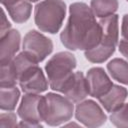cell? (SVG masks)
I'll return each instance as SVG.
<instances>
[{"mask_svg":"<svg viewBox=\"0 0 128 128\" xmlns=\"http://www.w3.org/2000/svg\"><path fill=\"white\" fill-rule=\"evenodd\" d=\"M107 70L114 80L128 85V61L122 58H114L108 62Z\"/></svg>","mask_w":128,"mask_h":128,"instance_id":"cell-16","label":"cell"},{"mask_svg":"<svg viewBox=\"0 0 128 128\" xmlns=\"http://www.w3.org/2000/svg\"><path fill=\"white\" fill-rule=\"evenodd\" d=\"M110 122L118 128H128V102L111 112Z\"/></svg>","mask_w":128,"mask_h":128,"instance_id":"cell-19","label":"cell"},{"mask_svg":"<svg viewBox=\"0 0 128 128\" xmlns=\"http://www.w3.org/2000/svg\"><path fill=\"white\" fill-rule=\"evenodd\" d=\"M75 118L81 124L90 128L100 127L107 120V116L100 105L91 99L83 100L77 104Z\"/></svg>","mask_w":128,"mask_h":128,"instance_id":"cell-7","label":"cell"},{"mask_svg":"<svg viewBox=\"0 0 128 128\" xmlns=\"http://www.w3.org/2000/svg\"><path fill=\"white\" fill-rule=\"evenodd\" d=\"M126 1H127V2H128V0H126Z\"/></svg>","mask_w":128,"mask_h":128,"instance_id":"cell-25","label":"cell"},{"mask_svg":"<svg viewBox=\"0 0 128 128\" xmlns=\"http://www.w3.org/2000/svg\"><path fill=\"white\" fill-rule=\"evenodd\" d=\"M118 0H91L90 8L98 18L108 17L118 10Z\"/></svg>","mask_w":128,"mask_h":128,"instance_id":"cell-17","label":"cell"},{"mask_svg":"<svg viewBox=\"0 0 128 128\" xmlns=\"http://www.w3.org/2000/svg\"><path fill=\"white\" fill-rule=\"evenodd\" d=\"M18 81L17 74L10 62L1 64V74H0V87L15 86Z\"/></svg>","mask_w":128,"mask_h":128,"instance_id":"cell-18","label":"cell"},{"mask_svg":"<svg viewBox=\"0 0 128 128\" xmlns=\"http://www.w3.org/2000/svg\"><path fill=\"white\" fill-rule=\"evenodd\" d=\"M21 35L18 30L10 29L0 36V64L10 62L20 49Z\"/></svg>","mask_w":128,"mask_h":128,"instance_id":"cell-12","label":"cell"},{"mask_svg":"<svg viewBox=\"0 0 128 128\" xmlns=\"http://www.w3.org/2000/svg\"><path fill=\"white\" fill-rule=\"evenodd\" d=\"M19 86L24 93L39 94L48 89L49 82L45 77L42 68L35 64L26 69L18 78Z\"/></svg>","mask_w":128,"mask_h":128,"instance_id":"cell-8","label":"cell"},{"mask_svg":"<svg viewBox=\"0 0 128 128\" xmlns=\"http://www.w3.org/2000/svg\"><path fill=\"white\" fill-rule=\"evenodd\" d=\"M11 28V24L10 22L7 20L6 18V15H5V12L4 10H2V24H1V36L4 35L8 30H10Z\"/></svg>","mask_w":128,"mask_h":128,"instance_id":"cell-23","label":"cell"},{"mask_svg":"<svg viewBox=\"0 0 128 128\" xmlns=\"http://www.w3.org/2000/svg\"><path fill=\"white\" fill-rule=\"evenodd\" d=\"M121 35L124 39L128 40V14H125L122 18L121 24Z\"/></svg>","mask_w":128,"mask_h":128,"instance_id":"cell-21","label":"cell"},{"mask_svg":"<svg viewBox=\"0 0 128 128\" xmlns=\"http://www.w3.org/2000/svg\"><path fill=\"white\" fill-rule=\"evenodd\" d=\"M5 8L11 19L18 24L26 22L32 12V5L29 0H17Z\"/></svg>","mask_w":128,"mask_h":128,"instance_id":"cell-14","label":"cell"},{"mask_svg":"<svg viewBox=\"0 0 128 128\" xmlns=\"http://www.w3.org/2000/svg\"><path fill=\"white\" fill-rule=\"evenodd\" d=\"M88 93L94 98H100L113 86L112 80L102 67L90 68L86 73Z\"/></svg>","mask_w":128,"mask_h":128,"instance_id":"cell-10","label":"cell"},{"mask_svg":"<svg viewBox=\"0 0 128 128\" xmlns=\"http://www.w3.org/2000/svg\"><path fill=\"white\" fill-rule=\"evenodd\" d=\"M77 61L75 56L68 52L62 51L54 54L45 65V72L52 90L61 92L64 84L74 73Z\"/></svg>","mask_w":128,"mask_h":128,"instance_id":"cell-5","label":"cell"},{"mask_svg":"<svg viewBox=\"0 0 128 128\" xmlns=\"http://www.w3.org/2000/svg\"><path fill=\"white\" fill-rule=\"evenodd\" d=\"M66 16L63 0H42L34 7V22L42 32L56 34Z\"/></svg>","mask_w":128,"mask_h":128,"instance_id":"cell-3","label":"cell"},{"mask_svg":"<svg viewBox=\"0 0 128 128\" xmlns=\"http://www.w3.org/2000/svg\"><path fill=\"white\" fill-rule=\"evenodd\" d=\"M119 16L117 14L100 18L98 21L102 35L100 42L92 49L84 51L85 58L91 63H103L115 52L119 39Z\"/></svg>","mask_w":128,"mask_h":128,"instance_id":"cell-2","label":"cell"},{"mask_svg":"<svg viewBox=\"0 0 128 128\" xmlns=\"http://www.w3.org/2000/svg\"><path fill=\"white\" fill-rule=\"evenodd\" d=\"M102 30L92 9L83 2L69 6V18L60 34L62 44L69 50H90L101 39Z\"/></svg>","mask_w":128,"mask_h":128,"instance_id":"cell-1","label":"cell"},{"mask_svg":"<svg viewBox=\"0 0 128 128\" xmlns=\"http://www.w3.org/2000/svg\"><path fill=\"white\" fill-rule=\"evenodd\" d=\"M17 116L13 112L8 113H1L0 115V127L6 128V127H15L17 126Z\"/></svg>","mask_w":128,"mask_h":128,"instance_id":"cell-20","label":"cell"},{"mask_svg":"<svg viewBox=\"0 0 128 128\" xmlns=\"http://www.w3.org/2000/svg\"><path fill=\"white\" fill-rule=\"evenodd\" d=\"M23 51L38 63L42 62L53 51V42L50 38L37 30H30L23 38Z\"/></svg>","mask_w":128,"mask_h":128,"instance_id":"cell-6","label":"cell"},{"mask_svg":"<svg viewBox=\"0 0 128 128\" xmlns=\"http://www.w3.org/2000/svg\"><path fill=\"white\" fill-rule=\"evenodd\" d=\"M20 98V90L15 86L0 87V108L2 111H13Z\"/></svg>","mask_w":128,"mask_h":128,"instance_id":"cell-15","label":"cell"},{"mask_svg":"<svg viewBox=\"0 0 128 128\" xmlns=\"http://www.w3.org/2000/svg\"><path fill=\"white\" fill-rule=\"evenodd\" d=\"M74 113L73 102L65 96L49 92L41 101V116L49 126H59L68 122Z\"/></svg>","mask_w":128,"mask_h":128,"instance_id":"cell-4","label":"cell"},{"mask_svg":"<svg viewBox=\"0 0 128 128\" xmlns=\"http://www.w3.org/2000/svg\"><path fill=\"white\" fill-rule=\"evenodd\" d=\"M43 96L34 94V93H25L22 96L21 102L17 109L18 116L25 122L36 124L39 127H42L41 122V101Z\"/></svg>","mask_w":128,"mask_h":128,"instance_id":"cell-9","label":"cell"},{"mask_svg":"<svg viewBox=\"0 0 128 128\" xmlns=\"http://www.w3.org/2000/svg\"><path fill=\"white\" fill-rule=\"evenodd\" d=\"M127 96L128 90L125 87L113 84L110 90L103 96L98 98V100L107 112H113L124 103Z\"/></svg>","mask_w":128,"mask_h":128,"instance_id":"cell-13","label":"cell"},{"mask_svg":"<svg viewBox=\"0 0 128 128\" xmlns=\"http://www.w3.org/2000/svg\"><path fill=\"white\" fill-rule=\"evenodd\" d=\"M118 48L120 53L126 58L128 59V40L127 39H121L120 42L118 43Z\"/></svg>","mask_w":128,"mask_h":128,"instance_id":"cell-22","label":"cell"},{"mask_svg":"<svg viewBox=\"0 0 128 128\" xmlns=\"http://www.w3.org/2000/svg\"><path fill=\"white\" fill-rule=\"evenodd\" d=\"M61 93L73 103H79L83 101L89 94L84 74L81 71L74 72L64 84Z\"/></svg>","mask_w":128,"mask_h":128,"instance_id":"cell-11","label":"cell"},{"mask_svg":"<svg viewBox=\"0 0 128 128\" xmlns=\"http://www.w3.org/2000/svg\"><path fill=\"white\" fill-rule=\"evenodd\" d=\"M30 2H37V1H39V0H29Z\"/></svg>","mask_w":128,"mask_h":128,"instance_id":"cell-24","label":"cell"}]
</instances>
